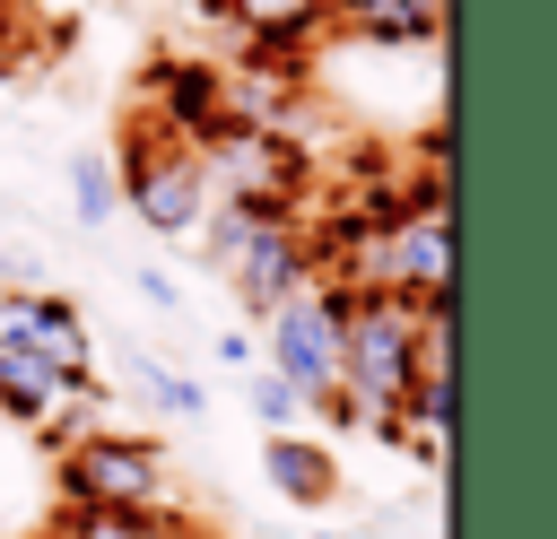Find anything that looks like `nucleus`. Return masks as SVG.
Returning <instances> with one entry per match:
<instances>
[{"label":"nucleus","instance_id":"1","mask_svg":"<svg viewBox=\"0 0 557 539\" xmlns=\"http://www.w3.org/2000/svg\"><path fill=\"white\" fill-rule=\"evenodd\" d=\"M200 261L218 278H235V296L270 322V304H287L313 270H305V235H296V209H244V200H218L209 209V243Z\"/></svg>","mask_w":557,"mask_h":539},{"label":"nucleus","instance_id":"2","mask_svg":"<svg viewBox=\"0 0 557 539\" xmlns=\"http://www.w3.org/2000/svg\"><path fill=\"white\" fill-rule=\"evenodd\" d=\"M444 304V296H435ZM418 296H383V287H357V313L339 330V391L366 409V417H400L409 383H418Z\"/></svg>","mask_w":557,"mask_h":539},{"label":"nucleus","instance_id":"3","mask_svg":"<svg viewBox=\"0 0 557 539\" xmlns=\"http://www.w3.org/2000/svg\"><path fill=\"white\" fill-rule=\"evenodd\" d=\"M357 313V287L348 278H305L287 304H270V374L296 391V400H322L339 383V330Z\"/></svg>","mask_w":557,"mask_h":539},{"label":"nucleus","instance_id":"4","mask_svg":"<svg viewBox=\"0 0 557 539\" xmlns=\"http://www.w3.org/2000/svg\"><path fill=\"white\" fill-rule=\"evenodd\" d=\"M113 200L139 209V226L157 235H191L209 217V174H200V148L165 139L157 122H131L122 130V174H113Z\"/></svg>","mask_w":557,"mask_h":539},{"label":"nucleus","instance_id":"5","mask_svg":"<svg viewBox=\"0 0 557 539\" xmlns=\"http://www.w3.org/2000/svg\"><path fill=\"white\" fill-rule=\"evenodd\" d=\"M61 496L78 513H157L165 504V452L148 435H87L61 452Z\"/></svg>","mask_w":557,"mask_h":539},{"label":"nucleus","instance_id":"6","mask_svg":"<svg viewBox=\"0 0 557 539\" xmlns=\"http://www.w3.org/2000/svg\"><path fill=\"white\" fill-rule=\"evenodd\" d=\"M209 200H244V209H296V191L313 183L305 139L287 130H226L218 148H200Z\"/></svg>","mask_w":557,"mask_h":539},{"label":"nucleus","instance_id":"7","mask_svg":"<svg viewBox=\"0 0 557 539\" xmlns=\"http://www.w3.org/2000/svg\"><path fill=\"white\" fill-rule=\"evenodd\" d=\"M139 78H148V122H157L165 139H183V148H218V139H226L218 61H174V52H157Z\"/></svg>","mask_w":557,"mask_h":539},{"label":"nucleus","instance_id":"8","mask_svg":"<svg viewBox=\"0 0 557 539\" xmlns=\"http://www.w3.org/2000/svg\"><path fill=\"white\" fill-rule=\"evenodd\" d=\"M0 348H35L61 383H96V339L70 296H0Z\"/></svg>","mask_w":557,"mask_h":539},{"label":"nucleus","instance_id":"9","mask_svg":"<svg viewBox=\"0 0 557 539\" xmlns=\"http://www.w3.org/2000/svg\"><path fill=\"white\" fill-rule=\"evenodd\" d=\"M218 96H226V130H278L305 96V61L244 52V70H218Z\"/></svg>","mask_w":557,"mask_h":539},{"label":"nucleus","instance_id":"10","mask_svg":"<svg viewBox=\"0 0 557 539\" xmlns=\"http://www.w3.org/2000/svg\"><path fill=\"white\" fill-rule=\"evenodd\" d=\"M261 469H270L278 504H305V513L339 504V452L313 443V435H270V443H261Z\"/></svg>","mask_w":557,"mask_h":539},{"label":"nucleus","instance_id":"11","mask_svg":"<svg viewBox=\"0 0 557 539\" xmlns=\"http://www.w3.org/2000/svg\"><path fill=\"white\" fill-rule=\"evenodd\" d=\"M322 17L366 43H435L444 35V9H426V0H322Z\"/></svg>","mask_w":557,"mask_h":539},{"label":"nucleus","instance_id":"12","mask_svg":"<svg viewBox=\"0 0 557 539\" xmlns=\"http://www.w3.org/2000/svg\"><path fill=\"white\" fill-rule=\"evenodd\" d=\"M61 374L35 356V348H0V417H17V426H44L52 409H61Z\"/></svg>","mask_w":557,"mask_h":539},{"label":"nucleus","instance_id":"13","mask_svg":"<svg viewBox=\"0 0 557 539\" xmlns=\"http://www.w3.org/2000/svg\"><path fill=\"white\" fill-rule=\"evenodd\" d=\"M131 391H139V400H157L165 417H200V383H183L165 356H131Z\"/></svg>","mask_w":557,"mask_h":539},{"label":"nucleus","instance_id":"14","mask_svg":"<svg viewBox=\"0 0 557 539\" xmlns=\"http://www.w3.org/2000/svg\"><path fill=\"white\" fill-rule=\"evenodd\" d=\"M104 539H218V530H200L191 513L157 504V513H104Z\"/></svg>","mask_w":557,"mask_h":539},{"label":"nucleus","instance_id":"15","mask_svg":"<svg viewBox=\"0 0 557 539\" xmlns=\"http://www.w3.org/2000/svg\"><path fill=\"white\" fill-rule=\"evenodd\" d=\"M70 191H78V217H87V226L113 217V165H104V156H70Z\"/></svg>","mask_w":557,"mask_h":539},{"label":"nucleus","instance_id":"16","mask_svg":"<svg viewBox=\"0 0 557 539\" xmlns=\"http://www.w3.org/2000/svg\"><path fill=\"white\" fill-rule=\"evenodd\" d=\"M244 400H252V409L270 417V435H287V417L305 409V400H296V391H287V383L270 374V365H252V374H244Z\"/></svg>","mask_w":557,"mask_h":539},{"label":"nucleus","instance_id":"17","mask_svg":"<svg viewBox=\"0 0 557 539\" xmlns=\"http://www.w3.org/2000/svg\"><path fill=\"white\" fill-rule=\"evenodd\" d=\"M426 9H453V0H426Z\"/></svg>","mask_w":557,"mask_h":539}]
</instances>
